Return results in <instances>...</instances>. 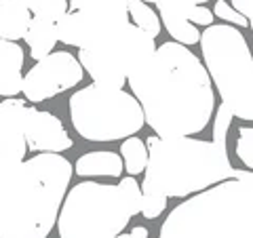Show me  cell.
I'll list each match as a JSON object with an SVG mask.
<instances>
[{"label":"cell","instance_id":"obj_1","mask_svg":"<svg viewBox=\"0 0 253 238\" xmlns=\"http://www.w3.org/2000/svg\"><path fill=\"white\" fill-rule=\"evenodd\" d=\"M146 124L158 137H190L209 124L215 93L205 63L181 42H163L129 76Z\"/></svg>","mask_w":253,"mask_h":238},{"label":"cell","instance_id":"obj_2","mask_svg":"<svg viewBox=\"0 0 253 238\" xmlns=\"http://www.w3.org/2000/svg\"><path fill=\"white\" fill-rule=\"evenodd\" d=\"M74 166L57 152L17 160L0 152V238H46Z\"/></svg>","mask_w":253,"mask_h":238},{"label":"cell","instance_id":"obj_3","mask_svg":"<svg viewBox=\"0 0 253 238\" xmlns=\"http://www.w3.org/2000/svg\"><path fill=\"white\" fill-rule=\"evenodd\" d=\"M144 192H158L167 198H184L232 179L234 166L228 150L215 141L194 137H158L150 135Z\"/></svg>","mask_w":253,"mask_h":238},{"label":"cell","instance_id":"obj_4","mask_svg":"<svg viewBox=\"0 0 253 238\" xmlns=\"http://www.w3.org/2000/svg\"><path fill=\"white\" fill-rule=\"evenodd\" d=\"M158 238H253V184L226 179L169 213Z\"/></svg>","mask_w":253,"mask_h":238},{"label":"cell","instance_id":"obj_5","mask_svg":"<svg viewBox=\"0 0 253 238\" xmlns=\"http://www.w3.org/2000/svg\"><path fill=\"white\" fill-rule=\"evenodd\" d=\"M201 53L221 104L241 120H253V53L245 36L230 23L209 26L201 34Z\"/></svg>","mask_w":253,"mask_h":238},{"label":"cell","instance_id":"obj_6","mask_svg":"<svg viewBox=\"0 0 253 238\" xmlns=\"http://www.w3.org/2000/svg\"><path fill=\"white\" fill-rule=\"evenodd\" d=\"M137 215L121 186L83 181L63 198L59 238H114Z\"/></svg>","mask_w":253,"mask_h":238},{"label":"cell","instance_id":"obj_7","mask_svg":"<svg viewBox=\"0 0 253 238\" xmlns=\"http://www.w3.org/2000/svg\"><path fill=\"white\" fill-rule=\"evenodd\" d=\"M70 118L86 141H116L135 135L146 122L135 95L118 89L84 86L70 97Z\"/></svg>","mask_w":253,"mask_h":238},{"label":"cell","instance_id":"obj_8","mask_svg":"<svg viewBox=\"0 0 253 238\" xmlns=\"http://www.w3.org/2000/svg\"><path fill=\"white\" fill-rule=\"evenodd\" d=\"M154 51V38L129 21L110 32L91 49H78V61L93 78V84L118 91L129 80L133 70L152 57Z\"/></svg>","mask_w":253,"mask_h":238},{"label":"cell","instance_id":"obj_9","mask_svg":"<svg viewBox=\"0 0 253 238\" xmlns=\"http://www.w3.org/2000/svg\"><path fill=\"white\" fill-rule=\"evenodd\" d=\"M84 68L72 53L53 51L51 55L38 59L34 68L23 78V95L32 104H41L63 91L81 84Z\"/></svg>","mask_w":253,"mask_h":238},{"label":"cell","instance_id":"obj_10","mask_svg":"<svg viewBox=\"0 0 253 238\" xmlns=\"http://www.w3.org/2000/svg\"><path fill=\"white\" fill-rule=\"evenodd\" d=\"M26 141L30 152H63L72 148V139L57 116L28 106Z\"/></svg>","mask_w":253,"mask_h":238},{"label":"cell","instance_id":"obj_11","mask_svg":"<svg viewBox=\"0 0 253 238\" xmlns=\"http://www.w3.org/2000/svg\"><path fill=\"white\" fill-rule=\"evenodd\" d=\"M26 99L6 97L0 101V152L23 160L28 152L26 141Z\"/></svg>","mask_w":253,"mask_h":238},{"label":"cell","instance_id":"obj_12","mask_svg":"<svg viewBox=\"0 0 253 238\" xmlns=\"http://www.w3.org/2000/svg\"><path fill=\"white\" fill-rule=\"evenodd\" d=\"M196 4H201V0H156L163 26L171 38H175V42L186 46L201 42L203 32L196 30V26L190 21V13Z\"/></svg>","mask_w":253,"mask_h":238},{"label":"cell","instance_id":"obj_13","mask_svg":"<svg viewBox=\"0 0 253 238\" xmlns=\"http://www.w3.org/2000/svg\"><path fill=\"white\" fill-rule=\"evenodd\" d=\"M23 49L13 42L0 38V95L15 97L23 91Z\"/></svg>","mask_w":253,"mask_h":238},{"label":"cell","instance_id":"obj_14","mask_svg":"<svg viewBox=\"0 0 253 238\" xmlns=\"http://www.w3.org/2000/svg\"><path fill=\"white\" fill-rule=\"evenodd\" d=\"M32 17L34 15L21 0H0V38L13 42L26 38Z\"/></svg>","mask_w":253,"mask_h":238},{"label":"cell","instance_id":"obj_15","mask_svg":"<svg viewBox=\"0 0 253 238\" xmlns=\"http://www.w3.org/2000/svg\"><path fill=\"white\" fill-rule=\"evenodd\" d=\"M125 169L123 156L116 152H89L76 160V175L81 177H121Z\"/></svg>","mask_w":253,"mask_h":238},{"label":"cell","instance_id":"obj_16","mask_svg":"<svg viewBox=\"0 0 253 238\" xmlns=\"http://www.w3.org/2000/svg\"><path fill=\"white\" fill-rule=\"evenodd\" d=\"M59 40L57 34V21L44 19V17H32L30 30L26 34V42L30 46V57L32 59H42L51 55L55 44Z\"/></svg>","mask_w":253,"mask_h":238},{"label":"cell","instance_id":"obj_17","mask_svg":"<svg viewBox=\"0 0 253 238\" xmlns=\"http://www.w3.org/2000/svg\"><path fill=\"white\" fill-rule=\"evenodd\" d=\"M121 156H123V162H125V169L129 175H139V173L146 171L148 166V158H150V152H148V146L141 141L135 135L126 137L121 146Z\"/></svg>","mask_w":253,"mask_h":238},{"label":"cell","instance_id":"obj_18","mask_svg":"<svg viewBox=\"0 0 253 238\" xmlns=\"http://www.w3.org/2000/svg\"><path fill=\"white\" fill-rule=\"evenodd\" d=\"M129 15L133 23L144 32H148L152 38L161 34V17L150 9L148 2H144V0H129Z\"/></svg>","mask_w":253,"mask_h":238},{"label":"cell","instance_id":"obj_19","mask_svg":"<svg viewBox=\"0 0 253 238\" xmlns=\"http://www.w3.org/2000/svg\"><path fill=\"white\" fill-rule=\"evenodd\" d=\"M70 11H89V13H129V0H70Z\"/></svg>","mask_w":253,"mask_h":238},{"label":"cell","instance_id":"obj_20","mask_svg":"<svg viewBox=\"0 0 253 238\" xmlns=\"http://www.w3.org/2000/svg\"><path fill=\"white\" fill-rule=\"evenodd\" d=\"M34 17L59 21L70 9V0H21Z\"/></svg>","mask_w":253,"mask_h":238},{"label":"cell","instance_id":"obj_21","mask_svg":"<svg viewBox=\"0 0 253 238\" xmlns=\"http://www.w3.org/2000/svg\"><path fill=\"white\" fill-rule=\"evenodd\" d=\"M232 110L228 108L226 104H221L215 112V118H213V139L217 146H224L226 148V141H228V131H230V124H232Z\"/></svg>","mask_w":253,"mask_h":238},{"label":"cell","instance_id":"obj_22","mask_svg":"<svg viewBox=\"0 0 253 238\" xmlns=\"http://www.w3.org/2000/svg\"><path fill=\"white\" fill-rule=\"evenodd\" d=\"M236 156L247 169H253V126H241L239 129Z\"/></svg>","mask_w":253,"mask_h":238},{"label":"cell","instance_id":"obj_23","mask_svg":"<svg viewBox=\"0 0 253 238\" xmlns=\"http://www.w3.org/2000/svg\"><path fill=\"white\" fill-rule=\"evenodd\" d=\"M165 209H167V196L158 194V192H144V196H141L139 213L146 219H156Z\"/></svg>","mask_w":253,"mask_h":238},{"label":"cell","instance_id":"obj_24","mask_svg":"<svg viewBox=\"0 0 253 238\" xmlns=\"http://www.w3.org/2000/svg\"><path fill=\"white\" fill-rule=\"evenodd\" d=\"M213 15L219 19H224L226 23H232L236 28H247L249 26V19L245 17L243 13H239L232 4H228L226 0H217L215 6H213Z\"/></svg>","mask_w":253,"mask_h":238},{"label":"cell","instance_id":"obj_25","mask_svg":"<svg viewBox=\"0 0 253 238\" xmlns=\"http://www.w3.org/2000/svg\"><path fill=\"white\" fill-rule=\"evenodd\" d=\"M213 19H215V15H213V11H209L207 6L203 4H196L194 11L190 13V21L194 23V26H213Z\"/></svg>","mask_w":253,"mask_h":238},{"label":"cell","instance_id":"obj_26","mask_svg":"<svg viewBox=\"0 0 253 238\" xmlns=\"http://www.w3.org/2000/svg\"><path fill=\"white\" fill-rule=\"evenodd\" d=\"M230 4L249 19V26L253 30V0H230Z\"/></svg>","mask_w":253,"mask_h":238},{"label":"cell","instance_id":"obj_27","mask_svg":"<svg viewBox=\"0 0 253 238\" xmlns=\"http://www.w3.org/2000/svg\"><path fill=\"white\" fill-rule=\"evenodd\" d=\"M232 177L241 179V181H247V184H253V171H247V169H234Z\"/></svg>","mask_w":253,"mask_h":238},{"label":"cell","instance_id":"obj_28","mask_svg":"<svg viewBox=\"0 0 253 238\" xmlns=\"http://www.w3.org/2000/svg\"><path fill=\"white\" fill-rule=\"evenodd\" d=\"M131 234L135 236V238H148V228L137 226V228H133V230H131Z\"/></svg>","mask_w":253,"mask_h":238},{"label":"cell","instance_id":"obj_29","mask_svg":"<svg viewBox=\"0 0 253 238\" xmlns=\"http://www.w3.org/2000/svg\"><path fill=\"white\" fill-rule=\"evenodd\" d=\"M114 238H135V236H133V234L129 232V234H118V236H114Z\"/></svg>","mask_w":253,"mask_h":238},{"label":"cell","instance_id":"obj_30","mask_svg":"<svg viewBox=\"0 0 253 238\" xmlns=\"http://www.w3.org/2000/svg\"><path fill=\"white\" fill-rule=\"evenodd\" d=\"M144 2H156V0H144Z\"/></svg>","mask_w":253,"mask_h":238},{"label":"cell","instance_id":"obj_31","mask_svg":"<svg viewBox=\"0 0 253 238\" xmlns=\"http://www.w3.org/2000/svg\"><path fill=\"white\" fill-rule=\"evenodd\" d=\"M205 2H209V0H201V4H205Z\"/></svg>","mask_w":253,"mask_h":238}]
</instances>
